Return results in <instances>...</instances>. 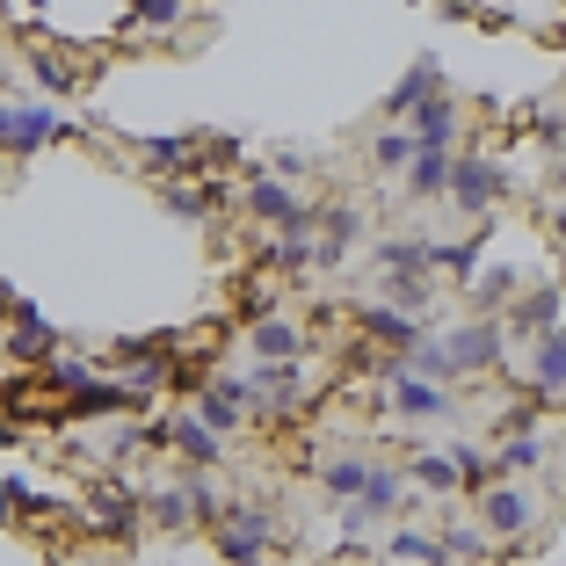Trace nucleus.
I'll return each instance as SVG.
<instances>
[{"mask_svg": "<svg viewBox=\"0 0 566 566\" xmlns=\"http://www.w3.org/2000/svg\"><path fill=\"white\" fill-rule=\"evenodd\" d=\"M276 531H283L276 509H262V501H226V509H218V523H211L226 566H262V552L276 545Z\"/></svg>", "mask_w": 566, "mask_h": 566, "instance_id": "nucleus-1", "label": "nucleus"}, {"mask_svg": "<svg viewBox=\"0 0 566 566\" xmlns=\"http://www.w3.org/2000/svg\"><path fill=\"white\" fill-rule=\"evenodd\" d=\"M59 138H81V132H73L51 102H8L0 95V153L22 160V153H44V146H59Z\"/></svg>", "mask_w": 566, "mask_h": 566, "instance_id": "nucleus-2", "label": "nucleus"}, {"mask_svg": "<svg viewBox=\"0 0 566 566\" xmlns=\"http://www.w3.org/2000/svg\"><path fill=\"white\" fill-rule=\"evenodd\" d=\"M501 197H509V167H494L486 153H450V189H443V203H458L465 218H494Z\"/></svg>", "mask_w": 566, "mask_h": 566, "instance_id": "nucleus-3", "label": "nucleus"}, {"mask_svg": "<svg viewBox=\"0 0 566 566\" xmlns=\"http://www.w3.org/2000/svg\"><path fill=\"white\" fill-rule=\"evenodd\" d=\"M240 218H254V226H305L313 218V203L298 197V182H283V175H269V167H248V182H240Z\"/></svg>", "mask_w": 566, "mask_h": 566, "instance_id": "nucleus-4", "label": "nucleus"}, {"mask_svg": "<svg viewBox=\"0 0 566 566\" xmlns=\"http://www.w3.org/2000/svg\"><path fill=\"white\" fill-rule=\"evenodd\" d=\"M443 349H450V364H458V378H486V370H501V356H509V334H501V319L472 313L465 327L443 334Z\"/></svg>", "mask_w": 566, "mask_h": 566, "instance_id": "nucleus-5", "label": "nucleus"}, {"mask_svg": "<svg viewBox=\"0 0 566 566\" xmlns=\"http://www.w3.org/2000/svg\"><path fill=\"white\" fill-rule=\"evenodd\" d=\"M0 356H8V364H22V370H44L51 356H59V327H51V319L22 298L15 313H8V327H0Z\"/></svg>", "mask_w": 566, "mask_h": 566, "instance_id": "nucleus-6", "label": "nucleus"}, {"mask_svg": "<svg viewBox=\"0 0 566 566\" xmlns=\"http://www.w3.org/2000/svg\"><path fill=\"white\" fill-rule=\"evenodd\" d=\"M545 327H566V291L559 283H523L516 298L501 305V334H509V342H531V334H545Z\"/></svg>", "mask_w": 566, "mask_h": 566, "instance_id": "nucleus-7", "label": "nucleus"}, {"mask_svg": "<svg viewBox=\"0 0 566 566\" xmlns=\"http://www.w3.org/2000/svg\"><path fill=\"white\" fill-rule=\"evenodd\" d=\"M81 516H87V531L95 537H138V523H146V509H138V486H117V480H102V486H87V501H81Z\"/></svg>", "mask_w": 566, "mask_h": 566, "instance_id": "nucleus-8", "label": "nucleus"}, {"mask_svg": "<svg viewBox=\"0 0 566 566\" xmlns=\"http://www.w3.org/2000/svg\"><path fill=\"white\" fill-rule=\"evenodd\" d=\"M531 523H537V501L523 494L516 480H494V486H480V531H486V537H501V545H516V537H531Z\"/></svg>", "mask_w": 566, "mask_h": 566, "instance_id": "nucleus-9", "label": "nucleus"}, {"mask_svg": "<svg viewBox=\"0 0 566 566\" xmlns=\"http://www.w3.org/2000/svg\"><path fill=\"white\" fill-rule=\"evenodd\" d=\"M400 124H407V138H415V146H458L465 109H458V95H450V87H436V95H421Z\"/></svg>", "mask_w": 566, "mask_h": 566, "instance_id": "nucleus-10", "label": "nucleus"}, {"mask_svg": "<svg viewBox=\"0 0 566 566\" xmlns=\"http://www.w3.org/2000/svg\"><path fill=\"white\" fill-rule=\"evenodd\" d=\"M66 415H81V421H109V415H146V400H138L124 378H95V370H87V378L66 392Z\"/></svg>", "mask_w": 566, "mask_h": 566, "instance_id": "nucleus-11", "label": "nucleus"}, {"mask_svg": "<svg viewBox=\"0 0 566 566\" xmlns=\"http://www.w3.org/2000/svg\"><path fill=\"white\" fill-rule=\"evenodd\" d=\"M531 400L537 407H559L566 400V327L531 334Z\"/></svg>", "mask_w": 566, "mask_h": 566, "instance_id": "nucleus-12", "label": "nucleus"}, {"mask_svg": "<svg viewBox=\"0 0 566 566\" xmlns=\"http://www.w3.org/2000/svg\"><path fill=\"white\" fill-rule=\"evenodd\" d=\"M248 349H254V364H298L313 342H305V327L298 319H283V313H254L248 319Z\"/></svg>", "mask_w": 566, "mask_h": 566, "instance_id": "nucleus-13", "label": "nucleus"}, {"mask_svg": "<svg viewBox=\"0 0 566 566\" xmlns=\"http://www.w3.org/2000/svg\"><path fill=\"white\" fill-rule=\"evenodd\" d=\"M385 415H400V421H458V400H450V385L392 378V400H385Z\"/></svg>", "mask_w": 566, "mask_h": 566, "instance_id": "nucleus-14", "label": "nucleus"}, {"mask_svg": "<svg viewBox=\"0 0 566 566\" xmlns=\"http://www.w3.org/2000/svg\"><path fill=\"white\" fill-rule=\"evenodd\" d=\"M370 262L385 276H436V240L429 233H378L370 240Z\"/></svg>", "mask_w": 566, "mask_h": 566, "instance_id": "nucleus-15", "label": "nucleus"}, {"mask_svg": "<svg viewBox=\"0 0 566 566\" xmlns=\"http://www.w3.org/2000/svg\"><path fill=\"white\" fill-rule=\"evenodd\" d=\"M160 436H167V450H182V465H189V472H211L218 458H226V436H211L197 415H167Z\"/></svg>", "mask_w": 566, "mask_h": 566, "instance_id": "nucleus-16", "label": "nucleus"}, {"mask_svg": "<svg viewBox=\"0 0 566 566\" xmlns=\"http://www.w3.org/2000/svg\"><path fill=\"white\" fill-rule=\"evenodd\" d=\"M450 153H458V146H415V160L400 167V189L415 203H443V189H450Z\"/></svg>", "mask_w": 566, "mask_h": 566, "instance_id": "nucleus-17", "label": "nucleus"}, {"mask_svg": "<svg viewBox=\"0 0 566 566\" xmlns=\"http://www.w3.org/2000/svg\"><path fill=\"white\" fill-rule=\"evenodd\" d=\"M356 509L364 516H407L415 501H407V472L392 465V458H370V480H364V494H356Z\"/></svg>", "mask_w": 566, "mask_h": 566, "instance_id": "nucleus-18", "label": "nucleus"}, {"mask_svg": "<svg viewBox=\"0 0 566 566\" xmlns=\"http://www.w3.org/2000/svg\"><path fill=\"white\" fill-rule=\"evenodd\" d=\"M262 269L305 276V269H313V218H305V226H276V233L262 240Z\"/></svg>", "mask_w": 566, "mask_h": 566, "instance_id": "nucleus-19", "label": "nucleus"}, {"mask_svg": "<svg viewBox=\"0 0 566 566\" xmlns=\"http://www.w3.org/2000/svg\"><path fill=\"white\" fill-rule=\"evenodd\" d=\"M436 87H443V66H436V51H421L415 66H407V73H400V81H392V87H385V117L400 124V117H407V109H415L421 95H436Z\"/></svg>", "mask_w": 566, "mask_h": 566, "instance_id": "nucleus-20", "label": "nucleus"}, {"mask_svg": "<svg viewBox=\"0 0 566 566\" xmlns=\"http://www.w3.org/2000/svg\"><path fill=\"white\" fill-rule=\"evenodd\" d=\"M356 327H364V342H385V349H392V356H400L407 342H415V334H429V327H421L415 313H392V305H385V298H370L364 313H356Z\"/></svg>", "mask_w": 566, "mask_h": 566, "instance_id": "nucleus-21", "label": "nucleus"}, {"mask_svg": "<svg viewBox=\"0 0 566 566\" xmlns=\"http://www.w3.org/2000/svg\"><path fill=\"white\" fill-rule=\"evenodd\" d=\"M138 509H146V523H153V531H197V501H189V480L138 494Z\"/></svg>", "mask_w": 566, "mask_h": 566, "instance_id": "nucleus-22", "label": "nucleus"}, {"mask_svg": "<svg viewBox=\"0 0 566 566\" xmlns=\"http://www.w3.org/2000/svg\"><path fill=\"white\" fill-rule=\"evenodd\" d=\"M523 291V276L509 262H494V269H472V283H465V298H472V313H486V319H501V305Z\"/></svg>", "mask_w": 566, "mask_h": 566, "instance_id": "nucleus-23", "label": "nucleus"}, {"mask_svg": "<svg viewBox=\"0 0 566 566\" xmlns=\"http://www.w3.org/2000/svg\"><path fill=\"white\" fill-rule=\"evenodd\" d=\"M400 472H407V486H421V494H458V458H450V450H407Z\"/></svg>", "mask_w": 566, "mask_h": 566, "instance_id": "nucleus-24", "label": "nucleus"}, {"mask_svg": "<svg viewBox=\"0 0 566 566\" xmlns=\"http://www.w3.org/2000/svg\"><path fill=\"white\" fill-rule=\"evenodd\" d=\"M378 298L392 305V313H415L421 327H429V313H436V283H429V276H378Z\"/></svg>", "mask_w": 566, "mask_h": 566, "instance_id": "nucleus-25", "label": "nucleus"}, {"mask_svg": "<svg viewBox=\"0 0 566 566\" xmlns=\"http://www.w3.org/2000/svg\"><path fill=\"white\" fill-rule=\"evenodd\" d=\"M364 480H370V458H364V450H342V458H327V465H319V486H327L334 501H356V494H364Z\"/></svg>", "mask_w": 566, "mask_h": 566, "instance_id": "nucleus-26", "label": "nucleus"}, {"mask_svg": "<svg viewBox=\"0 0 566 566\" xmlns=\"http://www.w3.org/2000/svg\"><path fill=\"white\" fill-rule=\"evenodd\" d=\"M545 458H552V450H545V436H537V429H523V436H501L494 472H501V480H509V472H537Z\"/></svg>", "mask_w": 566, "mask_h": 566, "instance_id": "nucleus-27", "label": "nucleus"}, {"mask_svg": "<svg viewBox=\"0 0 566 566\" xmlns=\"http://www.w3.org/2000/svg\"><path fill=\"white\" fill-rule=\"evenodd\" d=\"M167 211L175 218H211V211H226V189L218 182H167Z\"/></svg>", "mask_w": 566, "mask_h": 566, "instance_id": "nucleus-28", "label": "nucleus"}, {"mask_svg": "<svg viewBox=\"0 0 566 566\" xmlns=\"http://www.w3.org/2000/svg\"><path fill=\"white\" fill-rule=\"evenodd\" d=\"M22 73H30L44 95H66V87L81 81V66H73V59H59V51H22Z\"/></svg>", "mask_w": 566, "mask_h": 566, "instance_id": "nucleus-29", "label": "nucleus"}, {"mask_svg": "<svg viewBox=\"0 0 566 566\" xmlns=\"http://www.w3.org/2000/svg\"><path fill=\"white\" fill-rule=\"evenodd\" d=\"M189 22V0H132V30L146 36H175Z\"/></svg>", "mask_w": 566, "mask_h": 566, "instance_id": "nucleus-30", "label": "nucleus"}, {"mask_svg": "<svg viewBox=\"0 0 566 566\" xmlns=\"http://www.w3.org/2000/svg\"><path fill=\"white\" fill-rule=\"evenodd\" d=\"M450 458H458V486H494L501 472H494V450H480V443H450Z\"/></svg>", "mask_w": 566, "mask_h": 566, "instance_id": "nucleus-31", "label": "nucleus"}, {"mask_svg": "<svg viewBox=\"0 0 566 566\" xmlns=\"http://www.w3.org/2000/svg\"><path fill=\"white\" fill-rule=\"evenodd\" d=\"M407 160H415V138H407V124H392V132L370 138V167H378V175H400Z\"/></svg>", "mask_w": 566, "mask_h": 566, "instance_id": "nucleus-32", "label": "nucleus"}, {"mask_svg": "<svg viewBox=\"0 0 566 566\" xmlns=\"http://www.w3.org/2000/svg\"><path fill=\"white\" fill-rule=\"evenodd\" d=\"M486 545H494V537H486L480 523H450V531H443V545H436V552H443L450 566H458V559L472 566V559H486Z\"/></svg>", "mask_w": 566, "mask_h": 566, "instance_id": "nucleus-33", "label": "nucleus"}, {"mask_svg": "<svg viewBox=\"0 0 566 566\" xmlns=\"http://www.w3.org/2000/svg\"><path fill=\"white\" fill-rule=\"evenodd\" d=\"M385 552H392V559H421V566H429L436 559V537L421 531V523H400V531L385 537Z\"/></svg>", "mask_w": 566, "mask_h": 566, "instance_id": "nucleus-34", "label": "nucleus"}, {"mask_svg": "<svg viewBox=\"0 0 566 566\" xmlns=\"http://www.w3.org/2000/svg\"><path fill=\"white\" fill-rule=\"evenodd\" d=\"M269 175H283V182H305V175H319V167H313V153H305V146H283Z\"/></svg>", "mask_w": 566, "mask_h": 566, "instance_id": "nucleus-35", "label": "nucleus"}, {"mask_svg": "<svg viewBox=\"0 0 566 566\" xmlns=\"http://www.w3.org/2000/svg\"><path fill=\"white\" fill-rule=\"evenodd\" d=\"M531 132L545 138V146H566V109H559V102H545V109L531 117Z\"/></svg>", "mask_w": 566, "mask_h": 566, "instance_id": "nucleus-36", "label": "nucleus"}, {"mask_svg": "<svg viewBox=\"0 0 566 566\" xmlns=\"http://www.w3.org/2000/svg\"><path fill=\"white\" fill-rule=\"evenodd\" d=\"M545 233L552 248H566V197H545Z\"/></svg>", "mask_w": 566, "mask_h": 566, "instance_id": "nucleus-37", "label": "nucleus"}, {"mask_svg": "<svg viewBox=\"0 0 566 566\" xmlns=\"http://www.w3.org/2000/svg\"><path fill=\"white\" fill-rule=\"evenodd\" d=\"M22 436H30L22 421H8V415H0V450H8V443H22Z\"/></svg>", "mask_w": 566, "mask_h": 566, "instance_id": "nucleus-38", "label": "nucleus"}, {"mask_svg": "<svg viewBox=\"0 0 566 566\" xmlns=\"http://www.w3.org/2000/svg\"><path fill=\"white\" fill-rule=\"evenodd\" d=\"M15 305H22V298H15V291H8V283H0V319H8V313H15Z\"/></svg>", "mask_w": 566, "mask_h": 566, "instance_id": "nucleus-39", "label": "nucleus"}, {"mask_svg": "<svg viewBox=\"0 0 566 566\" xmlns=\"http://www.w3.org/2000/svg\"><path fill=\"white\" fill-rule=\"evenodd\" d=\"M552 197H566V160H559V167H552Z\"/></svg>", "mask_w": 566, "mask_h": 566, "instance_id": "nucleus-40", "label": "nucleus"}, {"mask_svg": "<svg viewBox=\"0 0 566 566\" xmlns=\"http://www.w3.org/2000/svg\"><path fill=\"white\" fill-rule=\"evenodd\" d=\"M465 8H472V0H443V15H465Z\"/></svg>", "mask_w": 566, "mask_h": 566, "instance_id": "nucleus-41", "label": "nucleus"}, {"mask_svg": "<svg viewBox=\"0 0 566 566\" xmlns=\"http://www.w3.org/2000/svg\"><path fill=\"white\" fill-rule=\"evenodd\" d=\"M552 283H559V291H566V248H559V276H552Z\"/></svg>", "mask_w": 566, "mask_h": 566, "instance_id": "nucleus-42", "label": "nucleus"}, {"mask_svg": "<svg viewBox=\"0 0 566 566\" xmlns=\"http://www.w3.org/2000/svg\"><path fill=\"white\" fill-rule=\"evenodd\" d=\"M559 494H566V465H559Z\"/></svg>", "mask_w": 566, "mask_h": 566, "instance_id": "nucleus-43", "label": "nucleus"}, {"mask_svg": "<svg viewBox=\"0 0 566 566\" xmlns=\"http://www.w3.org/2000/svg\"><path fill=\"white\" fill-rule=\"evenodd\" d=\"M559 109H566V81H559Z\"/></svg>", "mask_w": 566, "mask_h": 566, "instance_id": "nucleus-44", "label": "nucleus"}]
</instances>
